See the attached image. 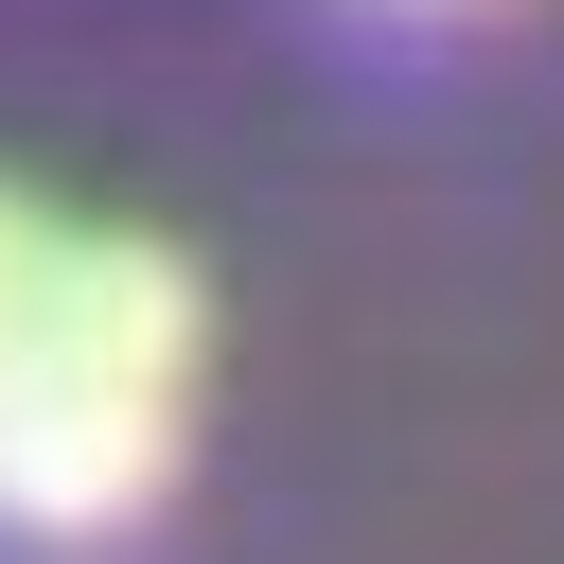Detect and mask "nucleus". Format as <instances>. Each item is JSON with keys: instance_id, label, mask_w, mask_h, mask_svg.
Here are the masks:
<instances>
[{"instance_id": "obj_1", "label": "nucleus", "mask_w": 564, "mask_h": 564, "mask_svg": "<svg viewBox=\"0 0 564 564\" xmlns=\"http://www.w3.org/2000/svg\"><path fill=\"white\" fill-rule=\"evenodd\" d=\"M176 405H194V264L141 229H70L0 370V529H53V546L123 529L176 476Z\"/></svg>"}, {"instance_id": "obj_2", "label": "nucleus", "mask_w": 564, "mask_h": 564, "mask_svg": "<svg viewBox=\"0 0 564 564\" xmlns=\"http://www.w3.org/2000/svg\"><path fill=\"white\" fill-rule=\"evenodd\" d=\"M53 247H70V229H53V212L0 176V370H18V335H35V282H53Z\"/></svg>"}]
</instances>
